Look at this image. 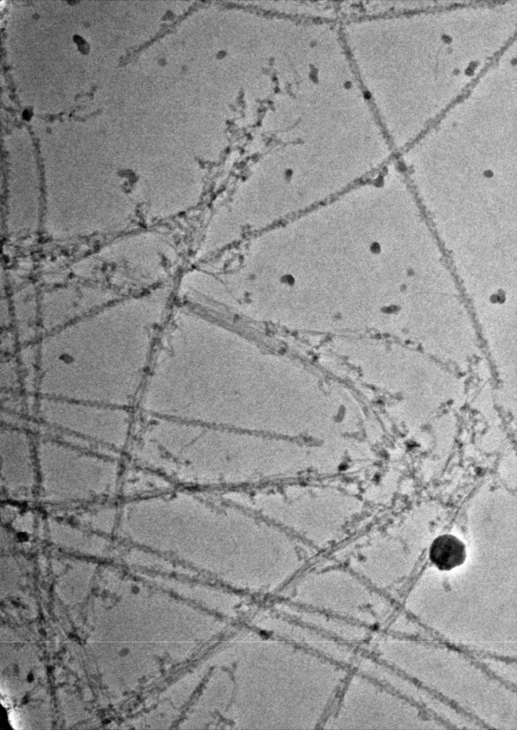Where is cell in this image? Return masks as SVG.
I'll list each match as a JSON object with an SVG mask.
<instances>
[{"instance_id":"cell-1","label":"cell","mask_w":517,"mask_h":730,"mask_svg":"<svg viewBox=\"0 0 517 730\" xmlns=\"http://www.w3.org/2000/svg\"><path fill=\"white\" fill-rule=\"evenodd\" d=\"M115 535L125 545L182 565L237 578L286 576L303 565L311 549L213 492L182 488L124 500Z\"/></svg>"},{"instance_id":"cell-2","label":"cell","mask_w":517,"mask_h":730,"mask_svg":"<svg viewBox=\"0 0 517 730\" xmlns=\"http://www.w3.org/2000/svg\"><path fill=\"white\" fill-rule=\"evenodd\" d=\"M133 463L178 488L221 491L318 474V447L291 445L244 431L155 417L128 446Z\"/></svg>"},{"instance_id":"cell-3","label":"cell","mask_w":517,"mask_h":730,"mask_svg":"<svg viewBox=\"0 0 517 730\" xmlns=\"http://www.w3.org/2000/svg\"><path fill=\"white\" fill-rule=\"evenodd\" d=\"M213 492L313 548H325L340 540L355 510L349 495L328 485L279 482Z\"/></svg>"},{"instance_id":"cell-4","label":"cell","mask_w":517,"mask_h":730,"mask_svg":"<svg viewBox=\"0 0 517 730\" xmlns=\"http://www.w3.org/2000/svg\"><path fill=\"white\" fill-rule=\"evenodd\" d=\"M38 499L51 505H80L119 494L120 458L82 449L61 441L36 443Z\"/></svg>"},{"instance_id":"cell-5","label":"cell","mask_w":517,"mask_h":730,"mask_svg":"<svg viewBox=\"0 0 517 730\" xmlns=\"http://www.w3.org/2000/svg\"><path fill=\"white\" fill-rule=\"evenodd\" d=\"M36 443L25 431L3 427L1 431V488L9 500L26 502L37 497Z\"/></svg>"},{"instance_id":"cell-6","label":"cell","mask_w":517,"mask_h":730,"mask_svg":"<svg viewBox=\"0 0 517 730\" xmlns=\"http://www.w3.org/2000/svg\"><path fill=\"white\" fill-rule=\"evenodd\" d=\"M46 533L49 542L66 553L100 557L115 551L110 537L91 531L75 523L48 518Z\"/></svg>"},{"instance_id":"cell-7","label":"cell","mask_w":517,"mask_h":730,"mask_svg":"<svg viewBox=\"0 0 517 730\" xmlns=\"http://www.w3.org/2000/svg\"><path fill=\"white\" fill-rule=\"evenodd\" d=\"M177 488L159 472L131 462L122 469L119 494L124 500H130L160 495Z\"/></svg>"},{"instance_id":"cell-8","label":"cell","mask_w":517,"mask_h":730,"mask_svg":"<svg viewBox=\"0 0 517 730\" xmlns=\"http://www.w3.org/2000/svg\"><path fill=\"white\" fill-rule=\"evenodd\" d=\"M466 557L464 543L450 534L438 536L429 548V560L440 570H451L462 565Z\"/></svg>"},{"instance_id":"cell-9","label":"cell","mask_w":517,"mask_h":730,"mask_svg":"<svg viewBox=\"0 0 517 730\" xmlns=\"http://www.w3.org/2000/svg\"><path fill=\"white\" fill-rule=\"evenodd\" d=\"M120 505L113 503L100 505L98 508L83 510L77 514V525L97 533L110 537L115 534L119 518Z\"/></svg>"},{"instance_id":"cell-10","label":"cell","mask_w":517,"mask_h":730,"mask_svg":"<svg viewBox=\"0 0 517 730\" xmlns=\"http://www.w3.org/2000/svg\"><path fill=\"white\" fill-rule=\"evenodd\" d=\"M12 527L19 533L32 534L35 529V518L33 514L28 511L22 514L16 513L11 518Z\"/></svg>"}]
</instances>
